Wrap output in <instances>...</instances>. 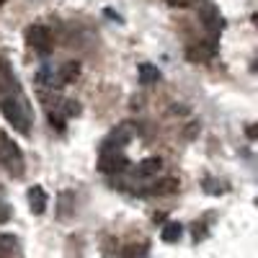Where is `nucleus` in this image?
<instances>
[{
	"instance_id": "12",
	"label": "nucleus",
	"mask_w": 258,
	"mask_h": 258,
	"mask_svg": "<svg viewBox=\"0 0 258 258\" xmlns=\"http://www.w3.org/2000/svg\"><path fill=\"white\" fill-rule=\"evenodd\" d=\"M160 168H163V160H160V158H145V160H140V163H137L135 173H137V176H142V178H147V176L160 173Z\"/></svg>"
},
{
	"instance_id": "10",
	"label": "nucleus",
	"mask_w": 258,
	"mask_h": 258,
	"mask_svg": "<svg viewBox=\"0 0 258 258\" xmlns=\"http://www.w3.org/2000/svg\"><path fill=\"white\" fill-rule=\"evenodd\" d=\"M47 191L41 188V186H31L29 188V207H31V212L34 214H44L47 212Z\"/></svg>"
},
{
	"instance_id": "16",
	"label": "nucleus",
	"mask_w": 258,
	"mask_h": 258,
	"mask_svg": "<svg viewBox=\"0 0 258 258\" xmlns=\"http://www.w3.org/2000/svg\"><path fill=\"white\" fill-rule=\"evenodd\" d=\"M147 255V243H140V245H129L124 250V258H145Z\"/></svg>"
},
{
	"instance_id": "17",
	"label": "nucleus",
	"mask_w": 258,
	"mask_h": 258,
	"mask_svg": "<svg viewBox=\"0 0 258 258\" xmlns=\"http://www.w3.org/2000/svg\"><path fill=\"white\" fill-rule=\"evenodd\" d=\"M11 214H13V212H11V207H8L3 199H0V225L8 222V220H11Z\"/></svg>"
},
{
	"instance_id": "14",
	"label": "nucleus",
	"mask_w": 258,
	"mask_h": 258,
	"mask_svg": "<svg viewBox=\"0 0 258 258\" xmlns=\"http://www.w3.org/2000/svg\"><path fill=\"white\" fill-rule=\"evenodd\" d=\"M57 75H59V83H62V85H68V83H73V80L80 75V64H78V62L62 64V70H57Z\"/></svg>"
},
{
	"instance_id": "5",
	"label": "nucleus",
	"mask_w": 258,
	"mask_h": 258,
	"mask_svg": "<svg viewBox=\"0 0 258 258\" xmlns=\"http://www.w3.org/2000/svg\"><path fill=\"white\" fill-rule=\"evenodd\" d=\"M98 168H101V173H106V176H116V173H121V170L126 168V158H124L121 150L103 147L101 158H98Z\"/></svg>"
},
{
	"instance_id": "2",
	"label": "nucleus",
	"mask_w": 258,
	"mask_h": 258,
	"mask_svg": "<svg viewBox=\"0 0 258 258\" xmlns=\"http://www.w3.org/2000/svg\"><path fill=\"white\" fill-rule=\"evenodd\" d=\"M0 165H3L13 178H21V176H24V170H26L24 153H21V147L6 132H0Z\"/></svg>"
},
{
	"instance_id": "15",
	"label": "nucleus",
	"mask_w": 258,
	"mask_h": 258,
	"mask_svg": "<svg viewBox=\"0 0 258 258\" xmlns=\"http://www.w3.org/2000/svg\"><path fill=\"white\" fill-rule=\"evenodd\" d=\"M181 235H183V227L178 222H165L163 225V240L165 243H178Z\"/></svg>"
},
{
	"instance_id": "8",
	"label": "nucleus",
	"mask_w": 258,
	"mask_h": 258,
	"mask_svg": "<svg viewBox=\"0 0 258 258\" xmlns=\"http://www.w3.org/2000/svg\"><path fill=\"white\" fill-rule=\"evenodd\" d=\"M178 188H181L178 178L165 176V178H158L153 186H150L147 194H155V197H173V194H178Z\"/></svg>"
},
{
	"instance_id": "21",
	"label": "nucleus",
	"mask_w": 258,
	"mask_h": 258,
	"mask_svg": "<svg viewBox=\"0 0 258 258\" xmlns=\"http://www.w3.org/2000/svg\"><path fill=\"white\" fill-rule=\"evenodd\" d=\"M0 255H3V250H0Z\"/></svg>"
},
{
	"instance_id": "3",
	"label": "nucleus",
	"mask_w": 258,
	"mask_h": 258,
	"mask_svg": "<svg viewBox=\"0 0 258 258\" xmlns=\"http://www.w3.org/2000/svg\"><path fill=\"white\" fill-rule=\"evenodd\" d=\"M199 21H202V26L212 36H217L225 29V18H222L220 8L214 6V3H209V0H202V3H199Z\"/></svg>"
},
{
	"instance_id": "11",
	"label": "nucleus",
	"mask_w": 258,
	"mask_h": 258,
	"mask_svg": "<svg viewBox=\"0 0 258 258\" xmlns=\"http://www.w3.org/2000/svg\"><path fill=\"white\" fill-rule=\"evenodd\" d=\"M36 83L41 85V88H49V91H54V88H59V85H62L54 68H41V70L36 73Z\"/></svg>"
},
{
	"instance_id": "19",
	"label": "nucleus",
	"mask_w": 258,
	"mask_h": 258,
	"mask_svg": "<svg viewBox=\"0 0 258 258\" xmlns=\"http://www.w3.org/2000/svg\"><path fill=\"white\" fill-rule=\"evenodd\" d=\"M165 3H168L170 8H191L197 0H165Z\"/></svg>"
},
{
	"instance_id": "9",
	"label": "nucleus",
	"mask_w": 258,
	"mask_h": 258,
	"mask_svg": "<svg viewBox=\"0 0 258 258\" xmlns=\"http://www.w3.org/2000/svg\"><path fill=\"white\" fill-rule=\"evenodd\" d=\"M214 41H202V44H194V47H188V59L191 62H209L212 57H214Z\"/></svg>"
},
{
	"instance_id": "20",
	"label": "nucleus",
	"mask_w": 258,
	"mask_h": 258,
	"mask_svg": "<svg viewBox=\"0 0 258 258\" xmlns=\"http://www.w3.org/2000/svg\"><path fill=\"white\" fill-rule=\"evenodd\" d=\"M3 3H6V0H0V6H3Z\"/></svg>"
},
{
	"instance_id": "6",
	"label": "nucleus",
	"mask_w": 258,
	"mask_h": 258,
	"mask_svg": "<svg viewBox=\"0 0 258 258\" xmlns=\"http://www.w3.org/2000/svg\"><path fill=\"white\" fill-rule=\"evenodd\" d=\"M132 129H135V124H121V126H116L114 132L109 135V140H106V145H103V147H109V150H121L129 140L135 137Z\"/></svg>"
},
{
	"instance_id": "13",
	"label": "nucleus",
	"mask_w": 258,
	"mask_h": 258,
	"mask_svg": "<svg viewBox=\"0 0 258 258\" xmlns=\"http://www.w3.org/2000/svg\"><path fill=\"white\" fill-rule=\"evenodd\" d=\"M137 75H140V83H142V85H153V83H158L160 70L155 68V64L145 62V64H140V68H137Z\"/></svg>"
},
{
	"instance_id": "1",
	"label": "nucleus",
	"mask_w": 258,
	"mask_h": 258,
	"mask_svg": "<svg viewBox=\"0 0 258 258\" xmlns=\"http://www.w3.org/2000/svg\"><path fill=\"white\" fill-rule=\"evenodd\" d=\"M0 111H3V119L21 135H29L31 132V106L29 101L21 96V93H11V96H0Z\"/></svg>"
},
{
	"instance_id": "18",
	"label": "nucleus",
	"mask_w": 258,
	"mask_h": 258,
	"mask_svg": "<svg viewBox=\"0 0 258 258\" xmlns=\"http://www.w3.org/2000/svg\"><path fill=\"white\" fill-rule=\"evenodd\" d=\"M204 188L212 194V197H220V191H222V186H220V183H214L212 178H207V181H204Z\"/></svg>"
},
{
	"instance_id": "4",
	"label": "nucleus",
	"mask_w": 258,
	"mask_h": 258,
	"mask_svg": "<svg viewBox=\"0 0 258 258\" xmlns=\"http://www.w3.org/2000/svg\"><path fill=\"white\" fill-rule=\"evenodd\" d=\"M26 44L34 52H39V54H47L52 49V34H49V29L41 26V24H31L26 29Z\"/></svg>"
},
{
	"instance_id": "7",
	"label": "nucleus",
	"mask_w": 258,
	"mask_h": 258,
	"mask_svg": "<svg viewBox=\"0 0 258 258\" xmlns=\"http://www.w3.org/2000/svg\"><path fill=\"white\" fill-rule=\"evenodd\" d=\"M0 93L3 96H11V93H18V80L13 78V70L11 64L0 57Z\"/></svg>"
}]
</instances>
